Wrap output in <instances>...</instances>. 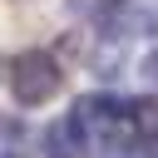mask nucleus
<instances>
[{"label":"nucleus","instance_id":"1","mask_svg":"<svg viewBox=\"0 0 158 158\" xmlns=\"http://www.w3.org/2000/svg\"><path fill=\"white\" fill-rule=\"evenodd\" d=\"M5 84H10V99H15L20 109H40V104H49V99L64 89V64H59L49 49H20V54L10 59Z\"/></svg>","mask_w":158,"mask_h":158},{"label":"nucleus","instance_id":"2","mask_svg":"<svg viewBox=\"0 0 158 158\" xmlns=\"http://www.w3.org/2000/svg\"><path fill=\"white\" fill-rule=\"evenodd\" d=\"M40 153L44 158H94V143L74 128V118L64 114V118H54L44 133H40Z\"/></svg>","mask_w":158,"mask_h":158},{"label":"nucleus","instance_id":"3","mask_svg":"<svg viewBox=\"0 0 158 158\" xmlns=\"http://www.w3.org/2000/svg\"><path fill=\"white\" fill-rule=\"evenodd\" d=\"M123 59H128V40L114 35V30H104V35L94 40V49H89V69H94L99 79H118V74H123Z\"/></svg>","mask_w":158,"mask_h":158},{"label":"nucleus","instance_id":"4","mask_svg":"<svg viewBox=\"0 0 158 158\" xmlns=\"http://www.w3.org/2000/svg\"><path fill=\"white\" fill-rule=\"evenodd\" d=\"M128 138L138 148H158V94L128 99Z\"/></svg>","mask_w":158,"mask_h":158},{"label":"nucleus","instance_id":"5","mask_svg":"<svg viewBox=\"0 0 158 158\" xmlns=\"http://www.w3.org/2000/svg\"><path fill=\"white\" fill-rule=\"evenodd\" d=\"M128 10V0H69V15H79V20H89V25H114L118 15Z\"/></svg>","mask_w":158,"mask_h":158},{"label":"nucleus","instance_id":"6","mask_svg":"<svg viewBox=\"0 0 158 158\" xmlns=\"http://www.w3.org/2000/svg\"><path fill=\"white\" fill-rule=\"evenodd\" d=\"M138 74H143V79H148V84L158 89V44H153V49H148V54L138 59Z\"/></svg>","mask_w":158,"mask_h":158},{"label":"nucleus","instance_id":"7","mask_svg":"<svg viewBox=\"0 0 158 158\" xmlns=\"http://www.w3.org/2000/svg\"><path fill=\"white\" fill-rule=\"evenodd\" d=\"M0 158H25V153H20V143H5V148H0Z\"/></svg>","mask_w":158,"mask_h":158},{"label":"nucleus","instance_id":"8","mask_svg":"<svg viewBox=\"0 0 158 158\" xmlns=\"http://www.w3.org/2000/svg\"><path fill=\"white\" fill-rule=\"evenodd\" d=\"M5 74H10V64H5V59H0V79H5Z\"/></svg>","mask_w":158,"mask_h":158}]
</instances>
